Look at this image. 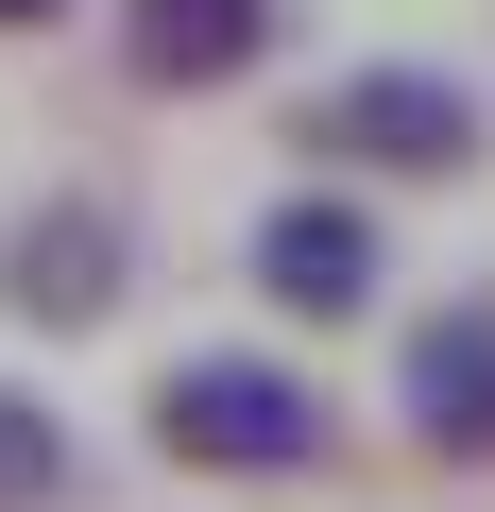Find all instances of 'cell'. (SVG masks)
I'll list each match as a JSON object with an SVG mask.
<instances>
[{
  "instance_id": "cell-4",
  "label": "cell",
  "mask_w": 495,
  "mask_h": 512,
  "mask_svg": "<svg viewBox=\"0 0 495 512\" xmlns=\"http://www.w3.org/2000/svg\"><path fill=\"white\" fill-rule=\"evenodd\" d=\"M257 291H274L291 325H359V308H376V222L325 205V188H291V205L257 222Z\"/></svg>"
},
{
  "instance_id": "cell-8",
  "label": "cell",
  "mask_w": 495,
  "mask_h": 512,
  "mask_svg": "<svg viewBox=\"0 0 495 512\" xmlns=\"http://www.w3.org/2000/svg\"><path fill=\"white\" fill-rule=\"evenodd\" d=\"M18 18H52V0H0V35H18Z\"/></svg>"
},
{
  "instance_id": "cell-1",
  "label": "cell",
  "mask_w": 495,
  "mask_h": 512,
  "mask_svg": "<svg viewBox=\"0 0 495 512\" xmlns=\"http://www.w3.org/2000/svg\"><path fill=\"white\" fill-rule=\"evenodd\" d=\"M154 444L205 478H308L325 461V393L291 359H171L154 376Z\"/></svg>"
},
{
  "instance_id": "cell-6",
  "label": "cell",
  "mask_w": 495,
  "mask_h": 512,
  "mask_svg": "<svg viewBox=\"0 0 495 512\" xmlns=\"http://www.w3.org/2000/svg\"><path fill=\"white\" fill-rule=\"evenodd\" d=\"M120 52H137V86H239L274 52V0H137Z\"/></svg>"
},
{
  "instance_id": "cell-7",
  "label": "cell",
  "mask_w": 495,
  "mask_h": 512,
  "mask_svg": "<svg viewBox=\"0 0 495 512\" xmlns=\"http://www.w3.org/2000/svg\"><path fill=\"white\" fill-rule=\"evenodd\" d=\"M35 495H69V427L0 376V512H35Z\"/></svg>"
},
{
  "instance_id": "cell-5",
  "label": "cell",
  "mask_w": 495,
  "mask_h": 512,
  "mask_svg": "<svg viewBox=\"0 0 495 512\" xmlns=\"http://www.w3.org/2000/svg\"><path fill=\"white\" fill-rule=\"evenodd\" d=\"M410 444L427 461H478L495 444V308H444L410 342Z\"/></svg>"
},
{
  "instance_id": "cell-3",
  "label": "cell",
  "mask_w": 495,
  "mask_h": 512,
  "mask_svg": "<svg viewBox=\"0 0 495 512\" xmlns=\"http://www.w3.org/2000/svg\"><path fill=\"white\" fill-rule=\"evenodd\" d=\"M308 137L359 154V171H461V154H478V103H461L444 69H342V86L308 103Z\"/></svg>"
},
{
  "instance_id": "cell-2",
  "label": "cell",
  "mask_w": 495,
  "mask_h": 512,
  "mask_svg": "<svg viewBox=\"0 0 495 512\" xmlns=\"http://www.w3.org/2000/svg\"><path fill=\"white\" fill-rule=\"evenodd\" d=\"M120 274H137V239H120L103 188H52V205H18V239H0V308L18 325H103Z\"/></svg>"
}]
</instances>
